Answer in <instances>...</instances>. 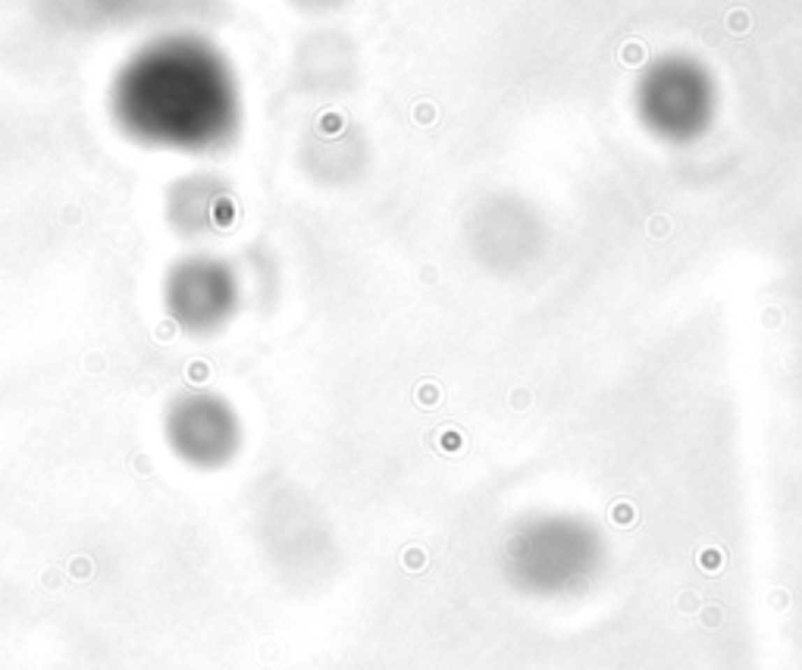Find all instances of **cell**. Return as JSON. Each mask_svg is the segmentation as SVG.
Instances as JSON below:
<instances>
[{"mask_svg": "<svg viewBox=\"0 0 802 670\" xmlns=\"http://www.w3.org/2000/svg\"><path fill=\"white\" fill-rule=\"evenodd\" d=\"M232 298H235V282L226 273L223 267L213 263L210 279H207V288H191L185 279H179L173 273L170 282V307L173 317H179V323L189 326V329H210V326H219L232 311Z\"/></svg>", "mask_w": 802, "mask_h": 670, "instance_id": "4", "label": "cell"}, {"mask_svg": "<svg viewBox=\"0 0 802 670\" xmlns=\"http://www.w3.org/2000/svg\"><path fill=\"white\" fill-rule=\"evenodd\" d=\"M633 110L662 144H693L717 116V82L693 57H658L636 79Z\"/></svg>", "mask_w": 802, "mask_h": 670, "instance_id": "2", "label": "cell"}, {"mask_svg": "<svg viewBox=\"0 0 802 670\" xmlns=\"http://www.w3.org/2000/svg\"><path fill=\"white\" fill-rule=\"evenodd\" d=\"M116 116L147 144L204 151L229 138L235 91L226 69L204 54H147L116 85Z\"/></svg>", "mask_w": 802, "mask_h": 670, "instance_id": "1", "label": "cell"}, {"mask_svg": "<svg viewBox=\"0 0 802 670\" xmlns=\"http://www.w3.org/2000/svg\"><path fill=\"white\" fill-rule=\"evenodd\" d=\"M166 439L191 467H219L238 448V420L217 395H189L173 404Z\"/></svg>", "mask_w": 802, "mask_h": 670, "instance_id": "3", "label": "cell"}]
</instances>
